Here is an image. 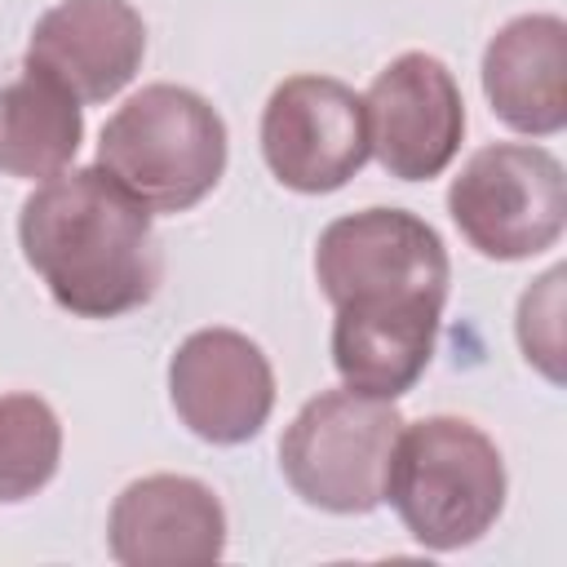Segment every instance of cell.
Instances as JSON below:
<instances>
[{
  "mask_svg": "<svg viewBox=\"0 0 567 567\" xmlns=\"http://www.w3.org/2000/svg\"><path fill=\"white\" fill-rule=\"evenodd\" d=\"M505 456L465 416L403 421L385 474V501L421 549L452 554L492 532L505 509Z\"/></svg>",
  "mask_w": 567,
  "mask_h": 567,
  "instance_id": "7a4b0ae2",
  "label": "cell"
},
{
  "mask_svg": "<svg viewBox=\"0 0 567 567\" xmlns=\"http://www.w3.org/2000/svg\"><path fill=\"white\" fill-rule=\"evenodd\" d=\"M315 279L337 306L447 301L452 261L430 221L408 208H363L328 221L315 244Z\"/></svg>",
  "mask_w": 567,
  "mask_h": 567,
  "instance_id": "8992f818",
  "label": "cell"
},
{
  "mask_svg": "<svg viewBox=\"0 0 567 567\" xmlns=\"http://www.w3.org/2000/svg\"><path fill=\"white\" fill-rule=\"evenodd\" d=\"M62 465V421L40 394H0V505H18L53 483Z\"/></svg>",
  "mask_w": 567,
  "mask_h": 567,
  "instance_id": "9a60e30c",
  "label": "cell"
},
{
  "mask_svg": "<svg viewBox=\"0 0 567 567\" xmlns=\"http://www.w3.org/2000/svg\"><path fill=\"white\" fill-rule=\"evenodd\" d=\"M106 549L120 567L217 563L226 554V509L190 474H146L111 501Z\"/></svg>",
  "mask_w": 567,
  "mask_h": 567,
  "instance_id": "8fae6325",
  "label": "cell"
},
{
  "mask_svg": "<svg viewBox=\"0 0 567 567\" xmlns=\"http://www.w3.org/2000/svg\"><path fill=\"white\" fill-rule=\"evenodd\" d=\"M563 284H567V266L545 270L536 284L523 288L514 319L523 359L554 385H563Z\"/></svg>",
  "mask_w": 567,
  "mask_h": 567,
  "instance_id": "2e32d148",
  "label": "cell"
},
{
  "mask_svg": "<svg viewBox=\"0 0 567 567\" xmlns=\"http://www.w3.org/2000/svg\"><path fill=\"white\" fill-rule=\"evenodd\" d=\"M168 403L195 439L239 447L275 412V368L252 337L199 328L168 359Z\"/></svg>",
  "mask_w": 567,
  "mask_h": 567,
  "instance_id": "9c48e42d",
  "label": "cell"
},
{
  "mask_svg": "<svg viewBox=\"0 0 567 567\" xmlns=\"http://www.w3.org/2000/svg\"><path fill=\"white\" fill-rule=\"evenodd\" d=\"M403 416L394 399L350 385L315 394L279 439L288 487L323 514H372L385 501V474Z\"/></svg>",
  "mask_w": 567,
  "mask_h": 567,
  "instance_id": "277c9868",
  "label": "cell"
},
{
  "mask_svg": "<svg viewBox=\"0 0 567 567\" xmlns=\"http://www.w3.org/2000/svg\"><path fill=\"white\" fill-rule=\"evenodd\" d=\"M368 146L399 182L439 177L465 137V97L456 75L434 53H399L363 93Z\"/></svg>",
  "mask_w": 567,
  "mask_h": 567,
  "instance_id": "ba28073f",
  "label": "cell"
},
{
  "mask_svg": "<svg viewBox=\"0 0 567 567\" xmlns=\"http://www.w3.org/2000/svg\"><path fill=\"white\" fill-rule=\"evenodd\" d=\"M97 168L151 213H186L226 173V120L195 89L146 84L102 124Z\"/></svg>",
  "mask_w": 567,
  "mask_h": 567,
  "instance_id": "3957f363",
  "label": "cell"
},
{
  "mask_svg": "<svg viewBox=\"0 0 567 567\" xmlns=\"http://www.w3.org/2000/svg\"><path fill=\"white\" fill-rule=\"evenodd\" d=\"M146 58V22L128 0H58L31 27L27 58L80 106L115 97Z\"/></svg>",
  "mask_w": 567,
  "mask_h": 567,
  "instance_id": "30bf717a",
  "label": "cell"
},
{
  "mask_svg": "<svg viewBox=\"0 0 567 567\" xmlns=\"http://www.w3.org/2000/svg\"><path fill=\"white\" fill-rule=\"evenodd\" d=\"M84 137V106L31 62L0 75V173L49 182L71 168Z\"/></svg>",
  "mask_w": 567,
  "mask_h": 567,
  "instance_id": "5bb4252c",
  "label": "cell"
},
{
  "mask_svg": "<svg viewBox=\"0 0 567 567\" xmlns=\"http://www.w3.org/2000/svg\"><path fill=\"white\" fill-rule=\"evenodd\" d=\"M447 213L461 239L487 261H527L563 239L567 177L554 151L536 142L478 146L447 186Z\"/></svg>",
  "mask_w": 567,
  "mask_h": 567,
  "instance_id": "5b68a950",
  "label": "cell"
},
{
  "mask_svg": "<svg viewBox=\"0 0 567 567\" xmlns=\"http://www.w3.org/2000/svg\"><path fill=\"white\" fill-rule=\"evenodd\" d=\"M443 306H337L332 319V368L341 385L377 399L408 394L430 368Z\"/></svg>",
  "mask_w": 567,
  "mask_h": 567,
  "instance_id": "4fadbf2b",
  "label": "cell"
},
{
  "mask_svg": "<svg viewBox=\"0 0 567 567\" xmlns=\"http://www.w3.org/2000/svg\"><path fill=\"white\" fill-rule=\"evenodd\" d=\"M483 93L492 115L527 137L567 128V22L518 13L483 49Z\"/></svg>",
  "mask_w": 567,
  "mask_h": 567,
  "instance_id": "7c38bea8",
  "label": "cell"
},
{
  "mask_svg": "<svg viewBox=\"0 0 567 567\" xmlns=\"http://www.w3.org/2000/svg\"><path fill=\"white\" fill-rule=\"evenodd\" d=\"M363 93L332 75H288L261 106V159L297 195L341 190L368 164Z\"/></svg>",
  "mask_w": 567,
  "mask_h": 567,
  "instance_id": "52a82bcc",
  "label": "cell"
},
{
  "mask_svg": "<svg viewBox=\"0 0 567 567\" xmlns=\"http://www.w3.org/2000/svg\"><path fill=\"white\" fill-rule=\"evenodd\" d=\"M155 213L106 168H62L18 213V244L49 297L75 319H120L159 288Z\"/></svg>",
  "mask_w": 567,
  "mask_h": 567,
  "instance_id": "6da1fadb",
  "label": "cell"
}]
</instances>
